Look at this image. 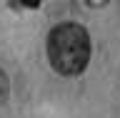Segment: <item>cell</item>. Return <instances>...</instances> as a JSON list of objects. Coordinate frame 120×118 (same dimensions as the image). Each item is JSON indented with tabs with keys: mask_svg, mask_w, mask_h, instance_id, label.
Masks as SVG:
<instances>
[{
	"mask_svg": "<svg viewBox=\"0 0 120 118\" xmlns=\"http://www.w3.org/2000/svg\"><path fill=\"white\" fill-rule=\"evenodd\" d=\"M48 60L55 73L78 75L90 63V35L78 23H60L48 35Z\"/></svg>",
	"mask_w": 120,
	"mask_h": 118,
	"instance_id": "obj_1",
	"label": "cell"
},
{
	"mask_svg": "<svg viewBox=\"0 0 120 118\" xmlns=\"http://www.w3.org/2000/svg\"><path fill=\"white\" fill-rule=\"evenodd\" d=\"M8 96H10V81H8L5 70H0V106L8 101Z\"/></svg>",
	"mask_w": 120,
	"mask_h": 118,
	"instance_id": "obj_2",
	"label": "cell"
},
{
	"mask_svg": "<svg viewBox=\"0 0 120 118\" xmlns=\"http://www.w3.org/2000/svg\"><path fill=\"white\" fill-rule=\"evenodd\" d=\"M40 3H43V0H15L13 5H20V8H28V10H35V8H40Z\"/></svg>",
	"mask_w": 120,
	"mask_h": 118,
	"instance_id": "obj_3",
	"label": "cell"
},
{
	"mask_svg": "<svg viewBox=\"0 0 120 118\" xmlns=\"http://www.w3.org/2000/svg\"><path fill=\"white\" fill-rule=\"evenodd\" d=\"M85 3H88L90 8H103L105 3H108V0H85Z\"/></svg>",
	"mask_w": 120,
	"mask_h": 118,
	"instance_id": "obj_4",
	"label": "cell"
}]
</instances>
